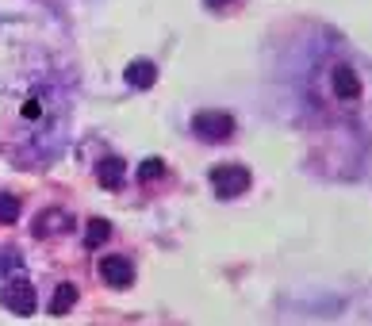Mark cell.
<instances>
[{
  "label": "cell",
  "mask_w": 372,
  "mask_h": 326,
  "mask_svg": "<svg viewBox=\"0 0 372 326\" xmlns=\"http://www.w3.org/2000/svg\"><path fill=\"white\" fill-rule=\"evenodd\" d=\"M100 276H104V284L112 288H131L134 284V265L119 253H108V257L100 261Z\"/></svg>",
  "instance_id": "4"
},
{
  "label": "cell",
  "mask_w": 372,
  "mask_h": 326,
  "mask_svg": "<svg viewBox=\"0 0 372 326\" xmlns=\"http://www.w3.org/2000/svg\"><path fill=\"white\" fill-rule=\"evenodd\" d=\"M73 303H77V284H58V292H54V300H50V315L54 318L69 315Z\"/></svg>",
  "instance_id": "8"
},
{
  "label": "cell",
  "mask_w": 372,
  "mask_h": 326,
  "mask_svg": "<svg viewBox=\"0 0 372 326\" xmlns=\"http://www.w3.org/2000/svg\"><path fill=\"white\" fill-rule=\"evenodd\" d=\"M127 84H131V89H150V84L157 81V69H154V62H146V58H139V62H131V66H127Z\"/></svg>",
  "instance_id": "6"
},
{
  "label": "cell",
  "mask_w": 372,
  "mask_h": 326,
  "mask_svg": "<svg viewBox=\"0 0 372 326\" xmlns=\"http://www.w3.org/2000/svg\"><path fill=\"white\" fill-rule=\"evenodd\" d=\"M24 116H27V119H35V116H39V104L27 100V104H24Z\"/></svg>",
  "instance_id": "12"
},
{
  "label": "cell",
  "mask_w": 372,
  "mask_h": 326,
  "mask_svg": "<svg viewBox=\"0 0 372 326\" xmlns=\"http://www.w3.org/2000/svg\"><path fill=\"white\" fill-rule=\"evenodd\" d=\"M0 300H4V307H8L12 315H19V318L35 315V288L27 284V280H12V284H4Z\"/></svg>",
  "instance_id": "3"
},
{
  "label": "cell",
  "mask_w": 372,
  "mask_h": 326,
  "mask_svg": "<svg viewBox=\"0 0 372 326\" xmlns=\"http://www.w3.org/2000/svg\"><path fill=\"white\" fill-rule=\"evenodd\" d=\"M227 4H234V0H207V8H227Z\"/></svg>",
  "instance_id": "13"
},
{
  "label": "cell",
  "mask_w": 372,
  "mask_h": 326,
  "mask_svg": "<svg viewBox=\"0 0 372 326\" xmlns=\"http://www.w3.org/2000/svg\"><path fill=\"white\" fill-rule=\"evenodd\" d=\"M192 131L204 138V143H227L234 134V116L231 111H200L192 119Z\"/></svg>",
  "instance_id": "1"
},
{
  "label": "cell",
  "mask_w": 372,
  "mask_h": 326,
  "mask_svg": "<svg viewBox=\"0 0 372 326\" xmlns=\"http://www.w3.org/2000/svg\"><path fill=\"white\" fill-rule=\"evenodd\" d=\"M123 173H127V169H123V161H119V158H104L96 165V181L104 184V188H119V184H123Z\"/></svg>",
  "instance_id": "7"
},
{
  "label": "cell",
  "mask_w": 372,
  "mask_h": 326,
  "mask_svg": "<svg viewBox=\"0 0 372 326\" xmlns=\"http://www.w3.org/2000/svg\"><path fill=\"white\" fill-rule=\"evenodd\" d=\"M330 81H334V96H338V100H357V96H361V81H357V73L349 66H338Z\"/></svg>",
  "instance_id": "5"
},
{
  "label": "cell",
  "mask_w": 372,
  "mask_h": 326,
  "mask_svg": "<svg viewBox=\"0 0 372 326\" xmlns=\"http://www.w3.org/2000/svg\"><path fill=\"white\" fill-rule=\"evenodd\" d=\"M108 238H112V223H108V219H92L89 235H85V246H89V250H100Z\"/></svg>",
  "instance_id": "9"
},
{
  "label": "cell",
  "mask_w": 372,
  "mask_h": 326,
  "mask_svg": "<svg viewBox=\"0 0 372 326\" xmlns=\"http://www.w3.org/2000/svg\"><path fill=\"white\" fill-rule=\"evenodd\" d=\"M211 188L223 200H234V196H242L249 188V173L242 165H215L211 169Z\"/></svg>",
  "instance_id": "2"
},
{
  "label": "cell",
  "mask_w": 372,
  "mask_h": 326,
  "mask_svg": "<svg viewBox=\"0 0 372 326\" xmlns=\"http://www.w3.org/2000/svg\"><path fill=\"white\" fill-rule=\"evenodd\" d=\"M19 219V196L0 192V223H16Z\"/></svg>",
  "instance_id": "11"
},
{
  "label": "cell",
  "mask_w": 372,
  "mask_h": 326,
  "mask_svg": "<svg viewBox=\"0 0 372 326\" xmlns=\"http://www.w3.org/2000/svg\"><path fill=\"white\" fill-rule=\"evenodd\" d=\"M161 176H166V161L161 158H146L139 165V181L146 184V181H161Z\"/></svg>",
  "instance_id": "10"
}]
</instances>
